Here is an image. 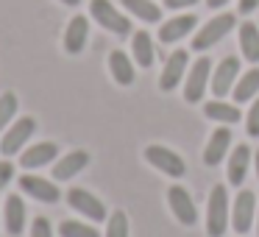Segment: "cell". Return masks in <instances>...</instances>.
I'll use <instances>...</instances> for the list:
<instances>
[{
  "instance_id": "6da1fadb",
  "label": "cell",
  "mask_w": 259,
  "mask_h": 237,
  "mask_svg": "<svg viewBox=\"0 0 259 237\" xmlns=\"http://www.w3.org/2000/svg\"><path fill=\"white\" fill-rule=\"evenodd\" d=\"M231 220V204L229 192L223 184H214L209 192V207H206V234L209 237H223Z\"/></svg>"
},
{
  "instance_id": "7a4b0ae2",
  "label": "cell",
  "mask_w": 259,
  "mask_h": 237,
  "mask_svg": "<svg viewBox=\"0 0 259 237\" xmlns=\"http://www.w3.org/2000/svg\"><path fill=\"white\" fill-rule=\"evenodd\" d=\"M237 25V17L234 14H214L195 36H192V51H209L212 45H218L226 34Z\"/></svg>"
},
{
  "instance_id": "3957f363",
  "label": "cell",
  "mask_w": 259,
  "mask_h": 237,
  "mask_svg": "<svg viewBox=\"0 0 259 237\" xmlns=\"http://www.w3.org/2000/svg\"><path fill=\"white\" fill-rule=\"evenodd\" d=\"M90 14L95 17V23L101 25V28L112 31V34H117V36H128L131 34V20L125 17V14H120L109 0H92Z\"/></svg>"
},
{
  "instance_id": "277c9868",
  "label": "cell",
  "mask_w": 259,
  "mask_h": 237,
  "mask_svg": "<svg viewBox=\"0 0 259 237\" xmlns=\"http://www.w3.org/2000/svg\"><path fill=\"white\" fill-rule=\"evenodd\" d=\"M36 131V120L34 117H20L14 120V126H9V131L0 140V153L3 156H14L17 151H23V145L34 137Z\"/></svg>"
},
{
  "instance_id": "5b68a950",
  "label": "cell",
  "mask_w": 259,
  "mask_h": 237,
  "mask_svg": "<svg viewBox=\"0 0 259 237\" xmlns=\"http://www.w3.org/2000/svg\"><path fill=\"white\" fill-rule=\"evenodd\" d=\"M253 220H256V198L251 190H240L231 204V226L237 234H245V231H251Z\"/></svg>"
},
{
  "instance_id": "8992f818",
  "label": "cell",
  "mask_w": 259,
  "mask_h": 237,
  "mask_svg": "<svg viewBox=\"0 0 259 237\" xmlns=\"http://www.w3.org/2000/svg\"><path fill=\"white\" fill-rule=\"evenodd\" d=\"M145 159H148V162H151L156 170H162V173L173 176V179H181V176L187 173L184 159H181L176 151L164 148V145H148V148H145Z\"/></svg>"
},
{
  "instance_id": "52a82bcc",
  "label": "cell",
  "mask_w": 259,
  "mask_h": 237,
  "mask_svg": "<svg viewBox=\"0 0 259 237\" xmlns=\"http://www.w3.org/2000/svg\"><path fill=\"white\" fill-rule=\"evenodd\" d=\"M212 62H209L206 56H201L195 64H192V70L187 73V84H184V101L187 103H198L203 98V92H206V84L212 78Z\"/></svg>"
},
{
  "instance_id": "ba28073f",
  "label": "cell",
  "mask_w": 259,
  "mask_h": 237,
  "mask_svg": "<svg viewBox=\"0 0 259 237\" xmlns=\"http://www.w3.org/2000/svg\"><path fill=\"white\" fill-rule=\"evenodd\" d=\"M167 204H170V212L176 215V220H179L181 226H195L198 209H195V204H192V195L181 184H173L167 190Z\"/></svg>"
},
{
  "instance_id": "9c48e42d",
  "label": "cell",
  "mask_w": 259,
  "mask_h": 237,
  "mask_svg": "<svg viewBox=\"0 0 259 237\" xmlns=\"http://www.w3.org/2000/svg\"><path fill=\"white\" fill-rule=\"evenodd\" d=\"M237 73H240V59H237V56H226L223 62L214 67L212 81H209V87H212V95H214V98L229 95V90L237 84Z\"/></svg>"
},
{
  "instance_id": "30bf717a",
  "label": "cell",
  "mask_w": 259,
  "mask_h": 237,
  "mask_svg": "<svg viewBox=\"0 0 259 237\" xmlns=\"http://www.w3.org/2000/svg\"><path fill=\"white\" fill-rule=\"evenodd\" d=\"M67 204L75 209V212L87 215L90 220H103V218H106V207H103V201L98 195H92L90 190L73 187V190L67 192Z\"/></svg>"
},
{
  "instance_id": "8fae6325",
  "label": "cell",
  "mask_w": 259,
  "mask_h": 237,
  "mask_svg": "<svg viewBox=\"0 0 259 237\" xmlns=\"http://www.w3.org/2000/svg\"><path fill=\"white\" fill-rule=\"evenodd\" d=\"M187 64H190V56L187 51H173L164 62V70H162V78H159V90L162 92H173L176 87L181 84V78L187 75Z\"/></svg>"
},
{
  "instance_id": "7c38bea8",
  "label": "cell",
  "mask_w": 259,
  "mask_h": 237,
  "mask_svg": "<svg viewBox=\"0 0 259 237\" xmlns=\"http://www.w3.org/2000/svg\"><path fill=\"white\" fill-rule=\"evenodd\" d=\"M20 190H23L25 195L42 201V204H56L59 198H62V192H59L56 184H51L48 179H39V176H34V173L20 176Z\"/></svg>"
},
{
  "instance_id": "4fadbf2b",
  "label": "cell",
  "mask_w": 259,
  "mask_h": 237,
  "mask_svg": "<svg viewBox=\"0 0 259 237\" xmlns=\"http://www.w3.org/2000/svg\"><path fill=\"white\" fill-rule=\"evenodd\" d=\"M231 131H229V126H220V129H214L212 131V137H209V142H206V148H203V162L209 165V168H214L218 162H223V156L229 153V148H231Z\"/></svg>"
},
{
  "instance_id": "5bb4252c",
  "label": "cell",
  "mask_w": 259,
  "mask_h": 237,
  "mask_svg": "<svg viewBox=\"0 0 259 237\" xmlns=\"http://www.w3.org/2000/svg\"><path fill=\"white\" fill-rule=\"evenodd\" d=\"M56 156H59L56 142H36V145H31L23 151L20 165H23L25 170H34V168H45V165L56 162Z\"/></svg>"
},
{
  "instance_id": "9a60e30c",
  "label": "cell",
  "mask_w": 259,
  "mask_h": 237,
  "mask_svg": "<svg viewBox=\"0 0 259 237\" xmlns=\"http://www.w3.org/2000/svg\"><path fill=\"white\" fill-rule=\"evenodd\" d=\"M87 36H90V20H87L84 14H75L67 23V31H64V51H67L70 56L81 53L87 48Z\"/></svg>"
},
{
  "instance_id": "2e32d148",
  "label": "cell",
  "mask_w": 259,
  "mask_h": 237,
  "mask_svg": "<svg viewBox=\"0 0 259 237\" xmlns=\"http://www.w3.org/2000/svg\"><path fill=\"white\" fill-rule=\"evenodd\" d=\"M195 23H198L195 14H179V17L167 20V23H162V28H159V42L170 45V42L184 40V36L195 28Z\"/></svg>"
},
{
  "instance_id": "e0dca14e",
  "label": "cell",
  "mask_w": 259,
  "mask_h": 237,
  "mask_svg": "<svg viewBox=\"0 0 259 237\" xmlns=\"http://www.w3.org/2000/svg\"><path fill=\"white\" fill-rule=\"evenodd\" d=\"M87 165H90V153L87 151H70L67 156H62L56 165H53V179L67 181V179H73L75 173H81Z\"/></svg>"
},
{
  "instance_id": "ac0fdd59",
  "label": "cell",
  "mask_w": 259,
  "mask_h": 237,
  "mask_svg": "<svg viewBox=\"0 0 259 237\" xmlns=\"http://www.w3.org/2000/svg\"><path fill=\"white\" fill-rule=\"evenodd\" d=\"M3 218H6V231L12 237H17V234H23V229H25V204H23V198L20 195H9L6 198V207H3Z\"/></svg>"
},
{
  "instance_id": "d6986e66",
  "label": "cell",
  "mask_w": 259,
  "mask_h": 237,
  "mask_svg": "<svg viewBox=\"0 0 259 237\" xmlns=\"http://www.w3.org/2000/svg\"><path fill=\"white\" fill-rule=\"evenodd\" d=\"M248 165H251V148H248L245 142H242V145H237V148H231V153H229V168H226L231 184H242V181H245Z\"/></svg>"
},
{
  "instance_id": "ffe728a7",
  "label": "cell",
  "mask_w": 259,
  "mask_h": 237,
  "mask_svg": "<svg viewBox=\"0 0 259 237\" xmlns=\"http://www.w3.org/2000/svg\"><path fill=\"white\" fill-rule=\"evenodd\" d=\"M240 51L251 64L259 62V25L251 23V20H245L240 25Z\"/></svg>"
},
{
  "instance_id": "44dd1931",
  "label": "cell",
  "mask_w": 259,
  "mask_h": 237,
  "mask_svg": "<svg viewBox=\"0 0 259 237\" xmlns=\"http://www.w3.org/2000/svg\"><path fill=\"white\" fill-rule=\"evenodd\" d=\"M109 70H112L114 81H117L120 87H131V84H134V64H131V59L125 56L123 51H112V53H109Z\"/></svg>"
},
{
  "instance_id": "7402d4cb",
  "label": "cell",
  "mask_w": 259,
  "mask_h": 237,
  "mask_svg": "<svg viewBox=\"0 0 259 237\" xmlns=\"http://www.w3.org/2000/svg\"><path fill=\"white\" fill-rule=\"evenodd\" d=\"M203 114H206L209 120H218V123H223V126H231V123H237V120L242 117L240 109H237L234 103H223L220 98H218V101L203 103Z\"/></svg>"
},
{
  "instance_id": "603a6c76",
  "label": "cell",
  "mask_w": 259,
  "mask_h": 237,
  "mask_svg": "<svg viewBox=\"0 0 259 237\" xmlns=\"http://www.w3.org/2000/svg\"><path fill=\"white\" fill-rule=\"evenodd\" d=\"M259 95V67H251L248 73H242L234 84V103H245L251 98Z\"/></svg>"
},
{
  "instance_id": "cb8c5ba5",
  "label": "cell",
  "mask_w": 259,
  "mask_h": 237,
  "mask_svg": "<svg viewBox=\"0 0 259 237\" xmlns=\"http://www.w3.org/2000/svg\"><path fill=\"white\" fill-rule=\"evenodd\" d=\"M131 51H134V62L140 67H151L153 64V42H151V34L148 31H137L134 40H131Z\"/></svg>"
},
{
  "instance_id": "d4e9b609",
  "label": "cell",
  "mask_w": 259,
  "mask_h": 237,
  "mask_svg": "<svg viewBox=\"0 0 259 237\" xmlns=\"http://www.w3.org/2000/svg\"><path fill=\"white\" fill-rule=\"evenodd\" d=\"M120 3H123L134 17H140L142 23H159V20H162V9H159L153 0H120Z\"/></svg>"
},
{
  "instance_id": "484cf974",
  "label": "cell",
  "mask_w": 259,
  "mask_h": 237,
  "mask_svg": "<svg viewBox=\"0 0 259 237\" xmlns=\"http://www.w3.org/2000/svg\"><path fill=\"white\" fill-rule=\"evenodd\" d=\"M59 234L62 237H101L95 226L81 223V220H62L59 223Z\"/></svg>"
},
{
  "instance_id": "4316f807",
  "label": "cell",
  "mask_w": 259,
  "mask_h": 237,
  "mask_svg": "<svg viewBox=\"0 0 259 237\" xmlns=\"http://www.w3.org/2000/svg\"><path fill=\"white\" fill-rule=\"evenodd\" d=\"M17 106H20V101H17V95H14V92H3V95H0V131H3L14 120Z\"/></svg>"
},
{
  "instance_id": "83f0119b",
  "label": "cell",
  "mask_w": 259,
  "mask_h": 237,
  "mask_svg": "<svg viewBox=\"0 0 259 237\" xmlns=\"http://www.w3.org/2000/svg\"><path fill=\"white\" fill-rule=\"evenodd\" d=\"M106 237H128V218L125 212H112L109 215V226H106Z\"/></svg>"
},
{
  "instance_id": "f1b7e54d",
  "label": "cell",
  "mask_w": 259,
  "mask_h": 237,
  "mask_svg": "<svg viewBox=\"0 0 259 237\" xmlns=\"http://www.w3.org/2000/svg\"><path fill=\"white\" fill-rule=\"evenodd\" d=\"M245 131H248V137H259V98L251 103V109H248V117H245Z\"/></svg>"
},
{
  "instance_id": "f546056e",
  "label": "cell",
  "mask_w": 259,
  "mask_h": 237,
  "mask_svg": "<svg viewBox=\"0 0 259 237\" xmlns=\"http://www.w3.org/2000/svg\"><path fill=\"white\" fill-rule=\"evenodd\" d=\"M31 237H53V226L48 218H34L31 223Z\"/></svg>"
},
{
  "instance_id": "4dcf8cb0",
  "label": "cell",
  "mask_w": 259,
  "mask_h": 237,
  "mask_svg": "<svg viewBox=\"0 0 259 237\" xmlns=\"http://www.w3.org/2000/svg\"><path fill=\"white\" fill-rule=\"evenodd\" d=\"M12 176H14V165L12 162H0V190L12 181Z\"/></svg>"
},
{
  "instance_id": "1f68e13d",
  "label": "cell",
  "mask_w": 259,
  "mask_h": 237,
  "mask_svg": "<svg viewBox=\"0 0 259 237\" xmlns=\"http://www.w3.org/2000/svg\"><path fill=\"white\" fill-rule=\"evenodd\" d=\"M198 0H164V6L167 9H190V6H195Z\"/></svg>"
},
{
  "instance_id": "d6a6232c",
  "label": "cell",
  "mask_w": 259,
  "mask_h": 237,
  "mask_svg": "<svg viewBox=\"0 0 259 237\" xmlns=\"http://www.w3.org/2000/svg\"><path fill=\"white\" fill-rule=\"evenodd\" d=\"M240 14H251L253 9H259V0H240Z\"/></svg>"
},
{
  "instance_id": "836d02e7",
  "label": "cell",
  "mask_w": 259,
  "mask_h": 237,
  "mask_svg": "<svg viewBox=\"0 0 259 237\" xmlns=\"http://www.w3.org/2000/svg\"><path fill=\"white\" fill-rule=\"evenodd\" d=\"M226 3H229V0H206L209 9H220V6H226Z\"/></svg>"
},
{
  "instance_id": "e575fe53",
  "label": "cell",
  "mask_w": 259,
  "mask_h": 237,
  "mask_svg": "<svg viewBox=\"0 0 259 237\" xmlns=\"http://www.w3.org/2000/svg\"><path fill=\"white\" fill-rule=\"evenodd\" d=\"M59 3H64V6H78L81 0H59Z\"/></svg>"
},
{
  "instance_id": "d590c367",
  "label": "cell",
  "mask_w": 259,
  "mask_h": 237,
  "mask_svg": "<svg viewBox=\"0 0 259 237\" xmlns=\"http://www.w3.org/2000/svg\"><path fill=\"white\" fill-rule=\"evenodd\" d=\"M253 165H256V179H259V151H256V156H253Z\"/></svg>"
},
{
  "instance_id": "8d00e7d4",
  "label": "cell",
  "mask_w": 259,
  "mask_h": 237,
  "mask_svg": "<svg viewBox=\"0 0 259 237\" xmlns=\"http://www.w3.org/2000/svg\"><path fill=\"white\" fill-rule=\"evenodd\" d=\"M256 234H259V212H256Z\"/></svg>"
}]
</instances>
